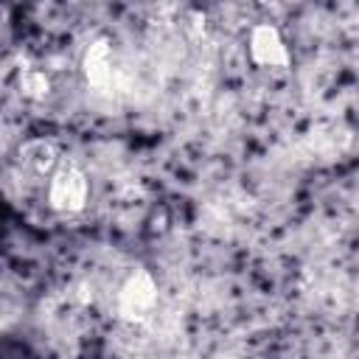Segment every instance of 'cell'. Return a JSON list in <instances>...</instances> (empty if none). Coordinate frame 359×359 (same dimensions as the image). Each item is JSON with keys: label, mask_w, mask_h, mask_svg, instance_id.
Masks as SVG:
<instances>
[{"label": "cell", "mask_w": 359, "mask_h": 359, "mask_svg": "<svg viewBox=\"0 0 359 359\" xmlns=\"http://www.w3.org/2000/svg\"><path fill=\"white\" fill-rule=\"evenodd\" d=\"M42 196L48 210H53L56 216H76L90 202V177L76 160L65 157L42 188Z\"/></svg>", "instance_id": "obj_1"}, {"label": "cell", "mask_w": 359, "mask_h": 359, "mask_svg": "<svg viewBox=\"0 0 359 359\" xmlns=\"http://www.w3.org/2000/svg\"><path fill=\"white\" fill-rule=\"evenodd\" d=\"M157 280L143 266H129L115 283V314L123 323H146L157 309Z\"/></svg>", "instance_id": "obj_2"}, {"label": "cell", "mask_w": 359, "mask_h": 359, "mask_svg": "<svg viewBox=\"0 0 359 359\" xmlns=\"http://www.w3.org/2000/svg\"><path fill=\"white\" fill-rule=\"evenodd\" d=\"M65 160V154L59 151V146L48 137H34L20 143L17 149V168L20 177H25V182L45 188L48 180L53 177V171L59 168V163Z\"/></svg>", "instance_id": "obj_3"}, {"label": "cell", "mask_w": 359, "mask_h": 359, "mask_svg": "<svg viewBox=\"0 0 359 359\" xmlns=\"http://www.w3.org/2000/svg\"><path fill=\"white\" fill-rule=\"evenodd\" d=\"M247 53H250V62L255 67H261V70H283L292 62L286 39L272 22H258V25L250 28Z\"/></svg>", "instance_id": "obj_4"}, {"label": "cell", "mask_w": 359, "mask_h": 359, "mask_svg": "<svg viewBox=\"0 0 359 359\" xmlns=\"http://www.w3.org/2000/svg\"><path fill=\"white\" fill-rule=\"evenodd\" d=\"M81 76L87 87L104 93L115 84V50L109 39H93L81 56Z\"/></svg>", "instance_id": "obj_5"}]
</instances>
